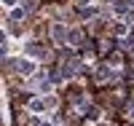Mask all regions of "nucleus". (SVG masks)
<instances>
[{"label": "nucleus", "mask_w": 134, "mask_h": 126, "mask_svg": "<svg viewBox=\"0 0 134 126\" xmlns=\"http://www.w3.org/2000/svg\"><path fill=\"white\" fill-rule=\"evenodd\" d=\"M16 70L21 75H30V73H35V62H30V59H19L16 62Z\"/></svg>", "instance_id": "obj_1"}, {"label": "nucleus", "mask_w": 134, "mask_h": 126, "mask_svg": "<svg viewBox=\"0 0 134 126\" xmlns=\"http://www.w3.org/2000/svg\"><path fill=\"white\" fill-rule=\"evenodd\" d=\"M3 3H5L8 8H14V6H16V0H3Z\"/></svg>", "instance_id": "obj_7"}, {"label": "nucleus", "mask_w": 134, "mask_h": 126, "mask_svg": "<svg viewBox=\"0 0 134 126\" xmlns=\"http://www.w3.org/2000/svg\"><path fill=\"white\" fill-rule=\"evenodd\" d=\"M43 126H48V123H43Z\"/></svg>", "instance_id": "obj_8"}, {"label": "nucleus", "mask_w": 134, "mask_h": 126, "mask_svg": "<svg viewBox=\"0 0 134 126\" xmlns=\"http://www.w3.org/2000/svg\"><path fill=\"white\" fill-rule=\"evenodd\" d=\"M27 54H30V56H46V51L40 48V43H30V46H27Z\"/></svg>", "instance_id": "obj_2"}, {"label": "nucleus", "mask_w": 134, "mask_h": 126, "mask_svg": "<svg viewBox=\"0 0 134 126\" xmlns=\"http://www.w3.org/2000/svg\"><path fill=\"white\" fill-rule=\"evenodd\" d=\"M97 81H110V70H107V64H99V70H97Z\"/></svg>", "instance_id": "obj_3"}, {"label": "nucleus", "mask_w": 134, "mask_h": 126, "mask_svg": "<svg viewBox=\"0 0 134 126\" xmlns=\"http://www.w3.org/2000/svg\"><path fill=\"white\" fill-rule=\"evenodd\" d=\"M51 35H54V40H64V27H62V24H54Z\"/></svg>", "instance_id": "obj_4"}, {"label": "nucleus", "mask_w": 134, "mask_h": 126, "mask_svg": "<svg viewBox=\"0 0 134 126\" xmlns=\"http://www.w3.org/2000/svg\"><path fill=\"white\" fill-rule=\"evenodd\" d=\"M11 19H24V11H21V8H11Z\"/></svg>", "instance_id": "obj_6"}, {"label": "nucleus", "mask_w": 134, "mask_h": 126, "mask_svg": "<svg viewBox=\"0 0 134 126\" xmlns=\"http://www.w3.org/2000/svg\"><path fill=\"white\" fill-rule=\"evenodd\" d=\"M30 110H32V113H43V110H46V105H43L40 99H32V102H30Z\"/></svg>", "instance_id": "obj_5"}]
</instances>
